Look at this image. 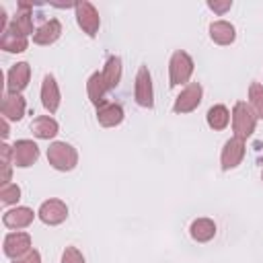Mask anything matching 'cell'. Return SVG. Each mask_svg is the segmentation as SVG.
Returning a JSON list of instances; mask_svg holds the SVG:
<instances>
[{
	"mask_svg": "<svg viewBox=\"0 0 263 263\" xmlns=\"http://www.w3.org/2000/svg\"><path fill=\"white\" fill-rule=\"evenodd\" d=\"M255 123H257V115L253 113V109L245 101H238L234 105V111H232L234 138H240V140L249 138L255 132Z\"/></svg>",
	"mask_w": 263,
	"mask_h": 263,
	"instance_id": "6da1fadb",
	"label": "cell"
},
{
	"mask_svg": "<svg viewBox=\"0 0 263 263\" xmlns=\"http://www.w3.org/2000/svg\"><path fill=\"white\" fill-rule=\"evenodd\" d=\"M47 160L58 171H72L76 166V162H78V154H76V150L70 144L53 142L47 148Z\"/></svg>",
	"mask_w": 263,
	"mask_h": 263,
	"instance_id": "7a4b0ae2",
	"label": "cell"
},
{
	"mask_svg": "<svg viewBox=\"0 0 263 263\" xmlns=\"http://www.w3.org/2000/svg\"><path fill=\"white\" fill-rule=\"evenodd\" d=\"M193 72V60L189 53L185 51H175L173 58H171V86H177V84H183L189 80Z\"/></svg>",
	"mask_w": 263,
	"mask_h": 263,
	"instance_id": "3957f363",
	"label": "cell"
},
{
	"mask_svg": "<svg viewBox=\"0 0 263 263\" xmlns=\"http://www.w3.org/2000/svg\"><path fill=\"white\" fill-rule=\"evenodd\" d=\"M201 103V86L197 82H191L189 86L183 88V92L177 97L175 105H173V111L175 113H189L193 111L197 105Z\"/></svg>",
	"mask_w": 263,
	"mask_h": 263,
	"instance_id": "277c9868",
	"label": "cell"
},
{
	"mask_svg": "<svg viewBox=\"0 0 263 263\" xmlns=\"http://www.w3.org/2000/svg\"><path fill=\"white\" fill-rule=\"evenodd\" d=\"M76 16H78V25L84 29V33L95 37L99 31V12L95 10V6L90 2H78Z\"/></svg>",
	"mask_w": 263,
	"mask_h": 263,
	"instance_id": "5b68a950",
	"label": "cell"
},
{
	"mask_svg": "<svg viewBox=\"0 0 263 263\" xmlns=\"http://www.w3.org/2000/svg\"><path fill=\"white\" fill-rule=\"evenodd\" d=\"M136 101L140 107H152L154 101H152V80H150V72L146 66H142L138 70V76H136Z\"/></svg>",
	"mask_w": 263,
	"mask_h": 263,
	"instance_id": "8992f818",
	"label": "cell"
},
{
	"mask_svg": "<svg viewBox=\"0 0 263 263\" xmlns=\"http://www.w3.org/2000/svg\"><path fill=\"white\" fill-rule=\"evenodd\" d=\"M39 156V148L31 140H18L12 146V160L16 166H31Z\"/></svg>",
	"mask_w": 263,
	"mask_h": 263,
	"instance_id": "52a82bcc",
	"label": "cell"
},
{
	"mask_svg": "<svg viewBox=\"0 0 263 263\" xmlns=\"http://www.w3.org/2000/svg\"><path fill=\"white\" fill-rule=\"evenodd\" d=\"M66 216H68V208H66V203L60 201V199H47V201H43L41 208H39V218H41L45 224H49V226L64 222Z\"/></svg>",
	"mask_w": 263,
	"mask_h": 263,
	"instance_id": "ba28073f",
	"label": "cell"
},
{
	"mask_svg": "<svg viewBox=\"0 0 263 263\" xmlns=\"http://www.w3.org/2000/svg\"><path fill=\"white\" fill-rule=\"evenodd\" d=\"M242 156H245V142L240 138H230L222 150V168L228 171V168L238 166Z\"/></svg>",
	"mask_w": 263,
	"mask_h": 263,
	"instance_id": "9c48e42d",
	"label": "cell"
},
{
	"mask_svg": "<svg viewBox=\"0 0 263 263\" xmlns=\"http://www.w3.org/2000/svg\"><path fill=\"white\" fill-rule=\"evenodd\" d=\"M29 247H31V238L27 232H10L4 238V253L12 259H18L25 253H29L31 251Z\"/></svg>",
	"mask_w": 263,
	"mask_h": 263,
	"instance_id": "30bf717a",
	"label": "cell"
},
{
	"mask_svg": "<svg viewBox=\"0 0 263 263\" xmlns=\"http://www.w3.org/2000/svg\"><path fill=\"white\" fill-rule=\"evenodd\" d=\"M97 119L101 125L105 127H113V125H119L121 119H123V109L111 101H103L97 105Z\"/></svg>",
	"mask_w": 263,
	"mask_h": 263,
	"instance_id": "8fae6325",
	"label": "cell"
},
{
	"mask_svg": "<svg viewBox=\"0 0 263 263\" xmlns=\"http://www.w3.org/2000/svg\"><path fill=\"white\" fill-rule=\"evenodd\" d=\"M29 76H31V68L27 62H21V64H14L8 72V92H21L27 84H29Z\"/></svg>",
	"mask_w": 263,
	"mask_h": 263,
	"instance_id": "7c38bea8",
	"label": "cell"
},
{
	"mask_svg": "<svg viewBox=\"0 0 263 263\" xmlns=\"http://www.w3.org/2000/svg\"><path fill=\"white\" fill-rule=\"evenodd\" d=\"M2 115L4 119H21L25 115V99L18 95V92H6L2 97Z\"/></svg>",
	"mask_w": 263,
	"mask_h": 263,
	"instance_id": "4fadbf2b",
	"label": "cell"
},
{
	"mask_svg": "<svg viewBox=\"0 0 263 263\" xmlns=\"http://www.w3.org/2000/svg\"><path fill=\"white\" fill-rule=\"evenodd\" d=\"M41 101H43V107H45L49 113H55V111H58V105H60V90H58L55 78H53L51 74H47V76L43 78Z\"/></svg>",
	"mask_w": 263,
	"mask_h": 263,
	"instance_id": "5bb4252c",
	"label": "cell"
},
{
	"mask_svg": "<svg viewBox=\"0 0 263 263\" xmlns=\"http://www.w3.org/2000/svg\"><path fill=\"white\" fill-rule=\"evenodd\" d=\"M18 8H21V12L16 14V18H12V23H10L8 31L18 33V35H25V37H27L29 33H33V18H31V14H29L31 4H29V2H21V4H18Z\"/></svg>",
	"mask_w": 263,
	"mask_h": 263,
	"instance_id": "9a60e30c",
	"label": "cell"
},
{
	"mask_svg": "<svg viewBox=\"0 0 263 263\" xmlns=\"http://www.w3.org/2000/svg\"><path fill=\"white\" fill-rule=\"evenodd\" d=\"M60 33H62V25H60V21L51 18V21L43 23V25L35 31L33 41H35L37 45H49V43H53V41L60 37Z\"/></svg>",
	"mask_w": 263,
	"mask_h": 263,
	"instance_id": "2e32d148",
	"label": "cell"
},
{
	"mask_svg": "<svg viewBox=\"0 0 263 263\" xmlns=\"http://www.w3.org/2000/svg\"><path fill=\"white\" fill-rule=\"evenodd\" d=\"M33 216H35L33 210H29V208H16V210H8L4 214V218H2V222L8 228H25V226H29L33 222Z\"/></svg>",
	"mask_w": 263,
	"mask_h": 263,
	"instance_id": "e0dca14e",
	"label": "cell"
},
{
	"mask_svg": "<svg viewBox=\"0 0 263 263\" xmlns=\"http://www.w3.org/2000/svg\"><path fill=\"white\" fill-rule=\"evenodd\" d=\"M210 37L220 45H228L234 41V27L226 21H216L210 25Z\"/></svg>",
	"mask_w": 263,
	"mask_h": 263,
	"instance_id": "ac0fdd59",
	"label": "cell"
},
{
	"mask_svg": "<svg viewBox=\"0 0 263 263\" xmlns=\"http://www.w3.org/2000/svg\"><path fill=\"white\" fill-rule=\"evenodd\" d=\"M31 129H33V134H35L37 138L49 140V138H53V136L58 134V123H55V119H51V117H47V115H41V117H35V119H33Z\"/></svg>",
	"mask_w": 263,
	"mask_h": 263,
	"instance_id": "d6986e66",
	"label": "cell"
},
{
	"mask_svg": "<svg viewBox=\"0 0 263 263\" xmlns=\"http://www.w3.org/2000/svg\"><path fill=\"white\" fill-rule=\"evenodd\" d=\"M103 78H105V84H107V90L115 88L121 80V60L117 55H111L105 64V70H103Z\"/></svg>",
	"mask_w": 263,
	"mask_h": 263,
	"instance_id": "ffe728a7",
	"label": "cell"
},
{
	"mask_svg": "<svg viewBox=\"0 0 263 263\" xmlns=\"http://www.w3.org/2000/svg\"><path fill=\"white\" fill-rule=\"evenodd\" d=\"M214 234H216V224L210 218H199L191 224V236L197 242H205V240L214 238Z\"/></svg>",
	"mask_w": 263,
	"mask_h": 263,
	"instance_id": "44dd1931",
	"label": "cell"
},
{
	"mask_svg": "<svg viewBox=\"0 0 263 263\" xmlns=\"http://www.w3.org/2000/svg\"><path fill=\"white\" fill-rule=\"evenodd\" d=\"M0 45H2V49H6V51L18 53V51H25V49H27V37H25V35H18V33H12V31L6 29V31L2 33Z\"/></svg>",
	"mask_w": 263,
	"mask_h": 263,
	"instance_id": "7402d4cb",
	"label": "cell"
},
{
	"mask_svg": "<svg viewBox=\"0 0 263 263\" xmlns=\"http://www.w3.org/2000/svg\"><path fill=\"white\" fill-rule=\"evenodd\" d=\"M107 90V84H105V78H103V72H95L90 78H88V97L95 105L103 103V95Z\"/></svg>",
	"mask_w": 263,
	"mask_h": 263,
	"instance_id": "603a6c76",
	"label": "cell"
},
{
	"mask_svg": "<svg viewBox=\"0 0 263 263\" xmlns=\"http://www.w3.org/2000/svg\"><path fill=\"white\" fill-rule=\"evenodd\" d=\"M228 119H230V113H228V109H226L224 105H214V107H210V111H208V123H210V127H214V129H224V127L228 125Z\"/></svg>",
	"mask_w": 263,
	"mask_h": 263,
	"instance_id": "cb8c5ba5",
	"label": "cell"
},
{
	"mask_svg": "<svg viewBox=\"0 0 263 263\" xmlns=\"http://www.w3.org/2000/svg\"><path fill=\"white\" fill-rule=\"evenodd\" d=\"M249 99H251V109L257 117L263 119V84L253 82L249 86Z\"/></svg>",
	"mask_w": 263,
	"mask_h": 263,
	"instance_id": "d4e9b609",
	"label": "cell"
},
{
	"mask_svg": "<svg viewBox=\"0 0 263 263\" xmlns=\"http://www.w3.org/2000/svg\"><path fill=\"white\" fill-rule=\"evenodd\" d=\"M0 197H2V203H14V201H18V197H21V189H18V185H14V183H6V185H2V189H0Z\"/></svg>",
	"mask_w": 263,
	"mask_h": 263,
	"instance_id": "484cf974",
	"label": "cell"
},
{
	"mask_svg": "<svg viewBox=\"0 0 263 263\" xmlns=\"http://www.w3.org/2000/svg\"><path fill=\"white\" fill-rule=\"evenodd\" d=\"M62 263H84V257L76 247H66L62 253Z\"/></svg>",
	"mask_w": 263,
	"mask_h": 263,
	"instance_id": "4316f807",
	"label": "cell"
},
{
	"mask_svg": "<svg viewBox=\"0 0 263 263\" xmlns=\"http://www.w3.org/2000/svg\"><path fill=\"white\" fill-rule=\"evenodd\" d=\"M14 263H41V257H39V253L33 249V251H29V253H25L23 257H18V259H14Z\"/></svg>",
	"mask_w": 263,
	"mask_h": 263,
	"instance_id": "83f0119b",
	"label": "cell"
},
{
	"mask_svg": "<svg viewBox=\"0 0 263 263\" xmlns=\"http://www.w3.org/2000/svg\"><path fill=\"white\" fill-rule=\"evenodd\" d=\"M208 6H210L212 10H216V12L222 14V12H226V10L232 6V2H230V0H226V2H216V0H214V2H208Z\"/></svg>",
	"mask_w": 263,
	"mask_h": 263,
	"instance_id": "f1b7e54d",
	"label": "cell"
},
{
	"mask_svg": "<svg viewBox=\"0 0 263 263\" xmlns=\"http://www.w3.org/2000/svg\"><path fill=\"white\" fill-rule=\"evenodd\" d=\"M2 185H6L10 181V160H2Z\"/></svg>",
	"mask_w": 263,
	"mask_h": 263,
	"instance_id": "f546056e",
	"label": "cell"
},
{
	"mask_svg": "<svg viewBox=\"0 0 263 263\" xmlns=\"http://www.w3.org/2000/svg\"><path fill=\"white\" fill-rule=\"evenodd\" d=\"M2 136L4 138L8 136V123H6V119H2Z\"/></svg>",
	"mask_w": 263,
	"mask_h": 263,
	"instance_id": "4dcf8cb0",
	"label": "cell"
},
{
	"mask_svg": "<svg viewBox=\"0 0 263 263\" xmlns=\"http://www.w3.org/2000/svg\"><path fill=\"white\" fill-rule=\"evenodd\" d=\"M261 179H263V175H261Z\"/></svg>",
	"mask_w": 263,
	"mask_h": 263,
	"instance_id": "1f68e13d",
	"label": "cell"
}]
</instances>
